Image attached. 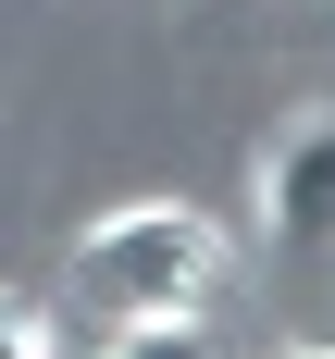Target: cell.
Segmentation results:
<instances>
[{
	"mask_svg": "<svg viewBox=\"0 0 335 359\" xmlns=\"http://www.w3.org/2000/svg\"><path fill=\"white\" fill-rule=\"evenodd\" d=\"M286 359H323V347H286Z\"/></svg>",
	"mask_w": 335,
	"mask_h": 359,
	"instance_id": "obj_5",
	"label": "cell"
},
{
	"mask_svg": "<svg viewBox=\"0 0 335 359\" xmlns=\"http://www.w3.org/2000/svg\"><path fill=\"white\" fill-rule=\"evenodd\" d=\"M223 285V223L186 198H124L74 236V310L100 323H174Z\"/></svg>",
	"mask_w": 335,
	"mask_h": 359,
	"instance_id": "obj_1",
	"label": "cell"
},
{
	"mask_svg": "<svg viewBox=\"0 0 335 359\" xmlns=\"http://www.w3.org/2000/svg\"><path fill=\"white\" fill-rule=\"evenodd\" d=\"M323 211H335V111H286L273 137H261L249 161V223H261V248H286V260H323Z\"/></svg>",
	"mask_w": 335,
	"mask_h": 359,
	"instance_id": "obj_2",
	"label": "cell"
},
{
	"mask_svg": "<svg viewBox=\"0 0 335 359\" xmlns=\"http://www.w3.org/2000/svg\"><path fill=\"white\" fill-rule=\"evenodd\" d=\"M0 359H63V334H50V310L25 285H0Z\"/></svg>",
	"mask_w": 335,
	"mask_h": 359,
	"instance_id": "obj_4",
	"label": "cell"
},
{
	"mask_svg": "<svg viewBox=\"0 0 335 359\" xmlns=\"http://www.w3.org/2000/svg\"><path fill=\"white\" fill-rule=\"evenodd\" d=\"M112 359H223V347L199 334V310H174V323H112Z\"/></svg>",
	"mask_w": 335,
	"mask_h": 359,
	"instance_id": "obj_3",
	"label": "cell"
}]
</instances>
